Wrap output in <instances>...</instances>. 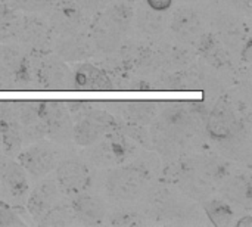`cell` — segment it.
<instances>
[{
    "mask_svg": "<svg viewBox=\"0 0 252 227\" xmlns=\"http://www.w3.org/2000/svg\"><path fill=\"white\" fill-rule=\"evenodd\" d=\"M134 21V9L130 3L120 0L108 3L97 10L90 22V40L94 49L111 53L121 46V41Z\"/></svg>",
    "mask_w": 252,
    "mask_h": 227,
    "instance_id": "1",
    "label": "cell"
},
{
    "mask_svg": "<svg viewBox=\"0 0 252 227\" xmlns=\"http://www.w3.org/2000/svg\"><path fill=\"white\" fill-rule=\"evenodd\" d=\"M151 180V171L146 165L130 164L111 167L105 177V189L108 195L118 201L137 199Z\"/></svg>",
    "mask_w": 252,
    "mask_h": 227,
    "instance_id": "2",
    "label": "cell"
},
{
    "mask_svg": "<svg viewBox=\"0 0 252 227\" xmlns=\"http://www.w3.org/2000/svg\"><path fill=\"white\" fill-rule=\"evenodd\" d=\"M35 59L32 64L34 80L43 90H72L74 89V74L68 64L52 53L32 55Z\"/></svg>",
    "mask_w": 252,
    "mask_h": 227,
    "instance_id": "3",
    "label": "cell"
},
{
    "mask_svg": "<svg viewBox=\"0 0 252 227\" xmlns=\"http://www.w3.org/2000/svg\"><path fill=\"white\" fill-rule=\"evenodd\" d=\"M120 129V123L106 111L93 108V103L75 117V123L72 124V139L78 146H93L103 134L108 131Z\"/></svg>",
    "mask_w": 252,
    "mask_h": 227,
    "instance_id": "4",
    "label": "cell"
},
{
    "mask_svg": "<svg viewBox=\"0 0 252 227\" xmlns=\"http://www.w3.org/2000/svg\"><path fill=\"white\" fill-rule=\"evenodd\" d=\"M92 161L99 167H117L134 155V142L120 129L108 131L93 145Z\"/></svg>",
    "mask_w": 252,
    "mask_h": 227,
    "instance_id": "5",
    "label": "cell"
},
{
    "mask_svg": "<svg viewBox=\"0 0 252 227\" xmlns=\"http://www.w3.org/2000/svg\"><path fill=\"white\" fill-rule=\"evenodd\" d=\"M205 131L213 140L220 143L233 140L242 131V121L226 99H220L207 115Z\"/></svg>",
    "mask_w": 252,
    "mask_h": 227,
    "instance_id": "6",
    "label": "cell"
},
{
    "mask_svg": "<svg viewBox=\"0 0 252 227\" xmlns=\"http://www.w3.org/2000/svg\"><path fill=\"white\" fill-rule=\"evenodd\" d=\"M46 136L56 142H68L72 136V115L62 102H37Z\"/></svg>",
    "mask_w": 252,
    "mask_h": 227,
    "instance_id": "7",
    "label": "cell"
},
{
    "mask_svg": "<svg viewBox=\"0 0 252 227\" xmlns=\"http://www.w3.org/2000/svg\"><path fill=\"white\" fill-rule=\"evenodd\" d=\"M86 22L84 9L75 0H62L52 6L50 30L59 37L81 32Z\"/></svg>",
    "mask_w": 252,
    "mask_h": 227,
    "instance_id": "8",
    "label": "cell"
},
{
    "mask_svg": "<svg viewBox=\"0 0 252 227\" xmlns=\"http://www.w3.org/2000/svg\"><path fill=\"white\" fill-rule=\"evenodd\" d=\"M56 185L59 191L68 196H75L89 191L92 185V174L89 167L75 160L62 161L55 167Z\"/></svg>",
    "mask_w": 252,
    "mask_h": 227,
    "instance_id": "9",
    "label": "cell"
},
{
    "mask_svg": "<svg viewBox=\"0 0 252 227\" xmlns=\"http://www.w3.org/2000/svg\"><path fill=\"white\" fill-rule=\"evenodd\" d=\"M52 30L41 18L35 15L22 16L18 38L30 49L31 55L47 53L52 46Z\"/></svg>",
    "mask_w": 252,
    "mask_h": 227,
    "instance_id": "10",
    "label": "cell"
},
{
    "mask_svg": "<svg viewBox=\"0 0 252 227\" xmlns=\"http://www.w3.org/2000/svg\"><path fill=\"white\" fill-rule=\"evenodd\" d=\"M18 162L32 179L40 180L56 167V154L46 145H31L18 152Z\"/></svg>",
    "mask_w": 252,
    "mask_h": 227,
    "instance_id": "11",
    "label": "cell"
},
{
    "mask_svg": "<svg viewBox=\"0 0 252 227\" xmlns=\"http://www.w3.org/2000/svg\"><path fill=\"white\" fill-rule=\"evenodd\" d=\"M0 183L1 194H6L12 201H22L30 192L28 174L13 160L0 161Z\"/></svg>",
    "mask_w": 252,
    "mask_h": 227,
    "instance_id": "12",
    "label": "cell"
},
{
    "mask_svg": "<svg viewBox=\"0 0 252 227\" xmlns=\"http://www.w3.org/2000/svg\"><path fill=\"white\" fill-rule=\"evenodd\" d=\"M41 182L37 183V186L28 192L27 195V211L31 214L32 219L40 220L50 207H53L58 202L59 188L56 185V180L50 179H40Z\"/></svg>",
    "mask_w": 252,
    "mask_h": 227,
    "instance_id": "13",
    "label": "cell"
},
{
    "mask_svg": "<svg viewBox=\"0 0 252 227\" xmlns=\"http://www.w3.org/2000/svg\"><path fill=\"white\" fill-rule=\"evenodd\" d=\"M69 207L74 214V219L89 226L103 223L106 213H108L105 202L99 196L90 195L87 192L72 196Z\"/></svg>",
    "mask_w": 252,
    "mask_h": 227,
    "instance_id": "14",
    "label": "cell"
},
{
    "mask_svg": "<svg viewBox=\"0 0 252 227\" xmlns=\"http://www.w3.org/2000/svg\"><path fill=\"white\" fill-rule=\"evenodd\" d=\"M74 74V89L89 92H106L112 89V80L108 72L92 62H80Z\"/></svg>",
    "mask_w": 252,
    "mask_h": 227,
    "instance_id": "15",
    "label": "cell"
},
{
    "mask_svg": "<svg viewBox=\"0 0 252 227\" xmlns=\"http://www.w3.org/2000/svg\"><path fill=\"white\" fill-rule=\"evenodd\" d=\"M16 120L21 127L24 142H35L46 136V129L40 118L37 102L16 103Z\"/></svg>",
    "mask_w": 252,
    "mask_h": 227,
    "instance_id": "16",
    "label": "cell"
},
{
    "mask_svg": "<svg viewBox=\"0 0 252 227\" xmlns=\"http://www.w3.org/2000/svg\"><path fill=\"white\" fill-rule=\"evenodd\" d=\"M56 55L65 62H81L87 61L94 53V46L90 37H86L83 32H77L66 37H59L55 46Z\"/></svg>",
    "mask_w": 252,
    "mask_h": 227,
    "instance_id": "17",
    "label": "cell"
},
{
    "mask_svg": "<svg viewBox=\"0 0 252 227\" xmlns=\"http://www.w3.org/2000/svg\"><path fill=\"white\" fill-rule=\"evenodd\" d=\"M201 18L192 7H179L171 19L170 28L180 38H193L201 32Z\"/></svg>",
    "mask_w": 252,
    "mask_h": 227,
    "instance_id": "18",
    "label": "cell"
},
{
    "mask_svg": "<svg viewBox=\"0 0 252 227\" xmlns=\"http://www.w3.org/2000/svg\"><path fill=\"white\" fill-rule=\"evenodd\" d=\"M121 114L126 121L136 124H151L158 117V103L155 102H124Z\"/></svg>",
    "mask_w": 252,
    "mask_h": 227,
    "instance_id": "19",
    "label": "cell"
},
{
    "mask_svg": "<svg viewBox=\"0 0 252 227\" xmlns=\"http://www.w3.org/2000/svg\"><path fill=\"white\" fill-rule=\"evenodd\" d=\"M22 15L9 3H0V43L18 38Z\"/></svg>",
    "mask_w": 252,
    "mask_h": 227,
    "instance_id": "20",
    "label": "cell"
},
{
    "mask_svg": "<svg viewBox=\"0 0 252 227\" xmlns=\"http://www.w3.org/2000/svg\"><path fill=\"white\" fill-rule=\"evenodd\" d=\"M198 50L208 61V64H211L214 66H219V68L226 66L230 62L226 50L221 47V44L219 43V40L213 34H204L201 37L199 44H198Z\"/></svg>",
    "mask_w": 252,
    "mask_h": 227,
    "instance_id": "21",
    "label": "cell"
},
{
    "mask_svg": "<svg viewBox=\"0 0 252 227\" xmlns=\"http://www.w3.org/2000/svg\"><path fill=\"white\" fill-rule=\"evenodd\" d=\"M204 210L210 222L216 227H227L233 225L235 211L229 202L223 199H210L204 202Z\"/></svg>",
    "mask_w": 252,
    "mask_h": 227,
    "instance_id": "22",
    "label": "cell"
},
{
    "mask_svg": "<svg viewBox=\"0 0 252 227\" xmlns=\"http://www.w3.org/2000/svg\"><path fill=\"white\" fill-rule=\"evenodd\" d=\"M137 27L151 35H157L164 31L165 28V18L162 12H157L152 9H139L137 13H134Z\"/></svg>",
    "mask_w": 252,
    "mask_h": 227,
    "instance_id": "23",
    "label": "cell"
},
{
    "mask_svg": "<svg viewBox=\"0 0 252 227\" xmlns=\"http://www.w3.org/2000/svg\"><path fill=\"white\" fill-rule=\"evenodd\" d=\"M223 194L227 199L239 205L242 204L245 207H250L251 204V183L248 179H244L242 176L227 182L223 188Z\"/></svg>",
    "mask_w": 252,
    "mask_h": 227,
    "instance_id": "24",
    "label": "cell"
},
{
    "mask_svg": "<svg viewBox=\"0 0 252 227\" xmlns=\"http://www.w3.org/2000/svg\"><path fill=\"white\" fill-rule=\"evenodd\" d=\"M74 214L71 211L69 205H63V204H55L53 207H50L47 210V213L38 220L40 226H56L63 227L69 226L74 223Z\"/></svg>",
    "mask_w": 252,
    "mask_h": 227,
    "instance_id": "25",
    "label": "cell"
},
{
    "mask_svg": "<svg viewBox=\"0 0 252 227\" xmlns=\"http://www.w3.org/2000/svg\"><path fill=\"white\" fill-rule=\"evenodd\" d=\"M120 130L133 142H136L140 146H145L148 149L152 148V139H151V133L148 131L146 126L143 124H136V123H120Z\"/></svg>",
    "mask_w": 252,
    "mask_h": 227,
    "instance_id": "26",
    "label": "cell"
},
{
    "mask_svg": "<svg viewBox=\"0 0 252 227\" xmlns=\"http://www.w3.org/2000/svg\"><path fill=\"white\" fill-rule=\"evenodd\" d=\"M58 0H13L10 4L22 12L27 13H37V12H44L52 9V6Z\"/></svg>",
    "mask_w": 252,
    "mask_h": 227,
    "instance_id": "27",
    "label": "cell"
},
{
    "mask_svg": "<svg viewBox=\"0 0 252 227\" xmlns=\"http://www.w3.org/2000/svg\"><path fill=\"white\" fill-rule=\"evenodd\" d=\"M109 223L112 226L118 227H134L143 226L146 222L137 213H133V211H120V213L112 214V217L109 219Z\"/></svg>",
    "mask_w": 252,
    "mask_h": 227,
    "instance_id": "28",
    "label": "cell"
},
{
    "mask_svg": "<svg viewBox=\"0 0 252 227\" xmlns=\"http://www.w3.org/2000/svg\"><path fill=\"white\" fill-rule=\"evenodd\" d=\"M25 226V222L19 219L16 211L9 207L6 202L0 201V227Z\"/></svg>",
    "mask_w": 252,
    "mask_h": 227,
    "instance_id": "29",
    "label": "cell"
},
{
    "mask_svg": "<svg viewBox=\"0 0 252 227\" xmlns=\"http://www.w3.org/2000/svg\"><path fill=\"white\" fill-rule=\"evenodd\" d=\"M84 10H100L103 9L111 0H75Z\"/></svg>",
    "mask_w": 252,
    "mask_h": 227,
    "instance_id": "30",
    "label": "cell"
},
{
    "mask_svg": "<svg viewBox=\"0 0 252 227\" xmlns=\"http://www.w3.org/2000/svg\"><path fill=\"white\" fill-rule=\"evenodd\" d=\"M146 6L157 12H167L173 6V0H145Z\"/></svg>",
    "mask_w": 252,
    "mask_h": 227,
    "instance_id": "31",
    "label": "cell"
},
{
    "mask_svg": "<svg viewBox=\"0 0 252 227\" xmlns=\"http://www.w3.org/2000/svg\"><path fill=\"white\" fill-rule=\"evenodd\" d=\"M236 227H252L251 216H244V217L236 223Z\"/></svg>",
    "mask_w": 252,
    "mask_h": 227,
    "instance_id": "32",
    "label": "cell"
},
{
    "mask_svg": "<svg viewBox=\"0 0 252 227\" xmlns=\"http://www.w3.org/2000/svg\"><path fill=\"white\" fill-rule=\"evenodd\" d=\"M12 1H13V0H0V3H9V4H10Z\"/></svg>",
    "mask_w": 252,
    "mask_h": 227,
    "instance_id": "33",
    "label": "cell"
},
{
    "mask_svg": "<svg viewBox=\"0 0 252 227\" xmlns=\"http://www.w3.org/2000/svg\"><path fill=\"white\" fill-rule=\"evenodd\" d=\"M124 1H127V3L131 4V3H136V1H139V0H124Z\"/></svg>",
    "mask_w": 252,
    "mask_h": 227,
    "instance_id": "34",
    "label": "cell"
}]
</instances>
